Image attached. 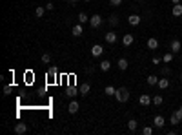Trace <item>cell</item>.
<instances>
[{
  "mask_svg": "<svg viewBox=\"0 0 182 135\" xmlns=\"http://www.w3.org/2000/svg\"><path fill=\"white\" fill-rule=\"evenodd\" d=\"M115 99H117L119 102H128V100H129V92H128V88H117Z\"/></svg>",
  "mask_w": 182,
  "mask_h": 135,
  "instance_id": "6da1fadb",
  "label": "cell"
},
{
  "mask_svg": "<svg viewBox=\"0 0 182 135\" xmlns=\"http://www.w3.org/2000/svg\"><path fill=\"white\" fill-rule=\"evenodd\" d=\"M89 26H91V28H100V26H102V16H100V15L89 16Z\"/></svg>",
  "mask_w": 182,
  "mask_h": 135,
  "instance_id": "7a4b0ae2",
  "label": "cell"
},
{
  "mask_svg": "<svg viewBox=\"0 0 182 135\" xmlns=\"http://www.w3.org/2000/svg\"><path fill=\"white\" fill-rule=\"evenodd\" d=\"M139 102H140L142 106H149V104H153V97H149L148 93H142V95L139 97Z\"/></svg>",
  "mask_w": 182,
  "mask_h": 135,
  "instance_id": "3957f363",
  "label": "cell"
},
{
  "mask_svg": "<svg viewBox=\"0 0 182 135\" xmlns=\"http://www.w3.org/2000/svg\"><path fill=\"white\" fill-rule=\"evenodd\" d=\"M104 38H106V42H107V44H115L119 37H117V33H115V31H107V33L104 35Z\"/></svg>",
  "mask_w": 182,
  "mask_h": 135,
  "instance_id": "277c9868",
  "label": "cell"
},
{
  "mask_svg": "<svg viewBox=\"0 0 182 135\" xmlns=\"http://www.w3.org/2000/svg\"><path fill=\"white\" fill-rule=\"evenodd\" d=\"M153 124H155V128H164V124H166V119H164L162 115H155V119H153Z\"/></svg>",
  "mask_w": 182,
  "mask_h": 135,
  "instance_id": "5b68a950",
  "label": "cell"
},
{
  "mask_svg": "<svg viewBox=\"0 0 182 135\" xmlns=\"http://www.w3.org/2000/svg\"><path fill=\"white\" fill-rule=\"evenodd\" d=\"M169 50H171L173 53H178V51L182 50V42H180V40H177V38H175V40H171V46H169Z\"/></svg>",
  "mask_w": 182,
  "mask_h": 135,
  "instance_id": "8992f818",
  "label": "cell"
},
{
  "mask_svg": "<svg viewBox=\"0 0 182 135\" xmlns=\"http://www.w3.org/2000/svg\"><path fill=\"white\" fill-rule=\"evenodd\" d=\"M102 53H104V48L100 46V44H95V46L91 48V55H93V57H100Z\"/></svg>",
  "mask_w": 182,
  "mask_h": 135,
  "instance_id": "52a82bcc",
  "label": "cell"
},
{
  "mask_svg": "<svg viewBox=\"0 0 182 135\" xmlns=\"http://www.w3.org/2000/svg\"><path fill=\"white\" fill-rule=\"evenodd\" d=\"M26 131H28V124H26V122H18V124L15 126V133H18V135L26 133Z\"/></svg>",
  "mask_w": 182,
  "mask_h": 135,
  "instance_id": "ba28073f",
  "label": "cell"
},
{
  "mask_svg": "<svg viewBox=\"0 0 182 135\" xmlns=\"http://www.w3.org/2000/svg\"><path fill=\"white\" fill-rule=\"evenodd\" d=\"M133 42H135V37H133L131 33H128V35H124V37H122V44H124L126 48H128V46H131Z\"/></svg>",
  "mask_w": 182,
  "mask_h": 135,
  "instance_id": "9c48e42d",
  "label": "cell"
},
{
  "mask_svg": "<svg viewBox=\"0 0 182 135\" xmlns=\"http://www.w3.org/2000/svg\"><path fill=\"white\" fill-rule=\"evenodd\" d=\"M140 20H142V18H140L139 15H129V16H128V22H129L131 26H139Z\"/></svg>",
  "mask_w": 182,
  "mask_h": 135,
  "instance_id": "30bf717a",
  "label": "cell"
},
{
  "mask_svg": "<svg viewBox=\"0 0 182 135\" xmlns=\"http://www.w3.org/2000/svg\"><path fill=\"white\" fill-rule=\"evenodd\" d=\"M80 93V89H77L75 86H69V88H67V92H66V95L67 97H69V99H73V97H77Z\"/></svg>",
  "mask_w": 182,
  "mask_h": 135,
  "instance_id": "8fae6325",
  "label": "cell"
},
{
  "mask_svg": "<svg viewBox=\"0 0 182 135\" xmlns=\"http://www.w3.org/2000/svg\"><path fill=\"white\" fill-rule=\"evenodd\" d=\"M78 108H80V106H78V102H77V100H71V102H69V106H67V111H69V113L73 115V113H77V111H78Z\"/></svg>",
  "mask_w": 182,
  "mask_h": 135,
  "instance_id": "7c38bea8",
  "label": "cell"
},
{
  "mask_svg": "<svg viewBox=\"0 0 182 135\" xmlns=\"http://www.w3.org/2000/svg\"><path fill=\"white\" fill-rule=\"evenodd\" d=\"M171 15H173V16H180V15H182V4H173Z\"/></svg>",
  "mask_w": 182,
  "mask_h": 135,
  "instance_id": "4fadbf2b",
  "label": "cell"
},
{
  "mask_svg": "<svg viewBox=\"0 0 182 135\" xmlns=\"http://www.w3.org/2000/svg\"><path fill=\"white\" fill-rule=\"evenodd\" d=\"M157 48H158V40L155 37L148 38V50H157Z\"/></svg>",
  "mask_w": 182,
  "mask_h": 135,
  "instance_id": "5bb4252c",
  "label": "cell"
},
{
  "mask_svg": "<svg viewBox=\"0 0 182 135\" xmlns=\"http://www.w3.org/2000/svg\"><path fill=\"white\" fill-rule=\"evenodd\" d=\"M71 33H73V37H80V35L84 33V28H82V24H77V26H73Z\"/></svg>",
  "mask_w": 182,
  "mask_h": 135,
  "instance_id": "9a60e30c",
  "label": "cell"
},
{
  "mask_svg": "<svg viewBox=\"0 0 182 135\" xmlns=\"http://www.w3.org/2000/svg\"><path fill=\"white\" fill-rule=\"evenodd\" d=\"M78 89H80V95H84V97H86V95L89 93V89H91V86H89L87 82H84V84H80V88H78Z\"/></svg>",
  "mask_w": 182,
  "mask_h": 135,
  "instance_id": "2e32d148",
  "label": "cell"
},
{
  "mask_svg": "<svg viewBox=\"0 0 182 135\" xmlns=\"http://www.w3.org/2000/svg\"><path fill=\"white\" fill-rule=\"evenodd\" d=\"M98 68H100V71H109V70H111V62H109V60H102Z\"/></svg>",
  "mask_w": 182,
  "mask_h": 135,
  "instance_id": "e0dca14e",
  "label": "cell"
},
{
  "mask_svg": "<svg viewBox=\"0 0 182 135\" xmlns=\"http://www.w3.org/2000/svg\"><path fill=\"white\" fill-rule=\"evenodd\" d=\"M104 93H106L107 97H113V95L117 93V88H113V86H106V88H104Z\"/></svg>",
  "mask_w": 182,
  "mask_h": 135,
  "instance_id": "ac0fdd59",
  "label": "cell"
},
{
  "mask_svg": "<svg viewBox=\"0 0 182 135\" xmlns=\"http://www.w3.org/2000/svg\"><path fill=\"white\" fill-rule=\"evenodd\" d=\"M117 66H119V70H122V71H126L128 70V60L122 57V58H119V62H117Z\"/></svg>",
  "mask_w": 182,
  "mask_h": 135,
  "instance_id": "d6986e66",
  "label": "cell"
},
{
  "mask_svg": "<svg viewBox=\"0 0 182 135\" xmlns=\"http://www.w3.org/2000/svg\"><path fill=\"white\" fill-rule=\"evenodd\" d=\"M160 89H166V88H169V80L168 79H158V84H157Z\"/></svg>",
  "mask_w": 182,
  "mask_h": 135,
  "instance_id": "ffe728a7",
  "label": "cell"
},
{
  "mask_svg": "<svg viewBox=\"0 0 182 135\" xmlns=\"http://www.w3.org/2000/svg\"><path fill=\"white\" fill-rule=\"evenodd\" d=\"M46 11H48V9H46V6H38V8H37V9H35V15H37V16H38V18H42V16H44V13H46Z\"/></svg>",
  "mask_w": 182,
  "mask_h": 135,
  "instance_id": "44dd1931",
  "label": "cell"
},
{
  "mask_svg": "<svg viewBox=\"0 0 182 135\" xmlns=\"http://www.w3.org/2000/svg\"><path fill=\"white\" fill-rule=\"evenodd\" d=\"M173 60V51H168V53H164V57H162V62L164 64H169Z\"/></svg>",
  "mask_w": 182,
  "mask_h": 135,
  "instance_id": "7402d4cb",
  "label": "cell"
},
{
  "mask_svg": "<svg viewBox=\"0 0 182 135\" xmlns=\"http://www.w3.org/2000/svg\"><path fill=\"white\" fill-rule=\"evenodd\" d=\"M146 80H148L149 86H157V84H158V77H157V75H149Z\"/></svg>",
  "mask_w": 182,
  "mask_h": 135,
  "instance_id": "603a6c76",
  "label": "cell"
},
{
  "mask_svg": "<svg viewBox=\"0 0 182 135\" xmlns=\"http://www.w3.org/2000/svg\"><path fill=\"white\" fill-rule=\"evenodd\" d=\"M78 22L80 24H86V22H89V16L86 13H78Z\"/></svg>",
  "mask_w": 182,
  "mask_h": 135,
  "instance_id": "cb8c5ba5",
  "label": "cell"
},
{
  "mask_svg": "<svg viewBox=\"0 0 182 135\" xmlns=\"http://www.w3.org/2000/svg\"><path fill=\"white\" fill-rule=\"evenodd\" d=\"M109 24H111L113 28L119 26V16H117V15H111V16H109Z\"/></svg>",
  "mask_w": 182,
  "mask_h": 135,
  "instance_id": "d4e9b609",
  "label": "cell"
},
{
  "mask_svg": "<svg viewBox=\"0 0 182 135\" xmlns=\"http://www.w3.org/2000/svg\"><path fill=\"white\" fill-rule=\"evenodd\" d=\"M162 102H164L162 95H155V97H153V104H155V106H160Z\"/></svg>",
  "mask_w": 182,
  "mask_h": 135,
  "instance_id": "484cf974",
  "label": "cell"
},
{
  "mask_svg": "<svg viewBox=\"0 0 182 135\" xmlns=\"http://www.w3.org/2000/svg\"><path fill=\"white\" fill-rule=\"evenodd\" d=\"M128 130H129V131H135V130H136V121H135V119L128 121Z\"/></svg>",
  "mask_w": 182,
  "mask_h": 135,
  "instance_id": "4316f807",
  "label": "cell"
},
{
  "mask_svg": "<svg viewBox=\"0 0 182 135\" xmlns=\"http://www.w3.org/2000/svg\"><path fill=\"white\" fill-rule=\"evenodd\" d=\"M169 122H171V124H173V126H177V124H178V122H180V119H178V117H177V115H175V113H171V117H169Z\"/></svg>",
  "mask_w": 182,
  "mask_h": 135,
  "instance_id": "83f0119b",
  "label": "cell"
},
{
  "mask_svg": "<svg viewBox=\"0 0 182 135\" xmlns=\"http://www.w3.org/2000/svg\"><path fill=\"white\" fill-rule=\"evenodd\" d=\"M42 62H44V64H49V62H51V55H49V53H44V55H42Z\"/></svg>",
  "mask_w": 182,
  "mask_h": 135,
  "instance_id": "f1b7e54d",
  "label": "cell"
},
{
  "mask_svg": "<svg viewBox=\"0 0 182 135\" xmlns=\"http://www.w3.org/2000/svg\"><path fill=\"white\" fill-rule=\"evenodd\" d=\"M142 133H144V135H151V133H153V128H149V126H144V128H142Z\"/></svg>",
  "mask_w": 182,
  "mask_h": 135,
  "instance_id": "f546056e",
  "label": "cell"
},
{
  "mask_svg": "<svg viewBox=\"0 0 182 135\" xmlns=\"http://www.w3.org/2000/svg\"><path fill=\"white\" fill-rule=\"evenodd\" d=\"M48 75H49V77H57V68H49V70H48Z\"/></svg>",
  "mask_w": 182,
  "mask_h": 135,
  "instance_id": "4dcf8cb0",
  "label": "cell"
},
{
  "mask_svg": "<svg viewBox=\"0 0 182 135\" xmlns=\"http://www.w3.org/2000/svg\"><path fill=\"white\" fill-rule=\"evenodd\" d=\"M46 9H48V11H53V9H55V4H53V2H48V4H46Z\"/></svg>",
  "mask_w": 182,
  "mask_h": 135,
  "instance_id": "1f68e13d",
  "label": "cell"
},
{
  "mask_svg": "<svg viewBox=\"0 0 182 135\" xmlns=\"http://www.w3.org/2000/svg\"><path fill=\"white\" fill-rule=\"evenodd\" d=\"M173 113H175V115H177V117H178V119L182 121V110H180V108H178V110H175V111H173Z\"/></svg>",
  "mask_w": 182,
  "mask_h": 135,
  "instance_id": "d6a6232c",
  "label": "cell"
},
{
  "mask_svg": "<svg viewBox=\"0 0 182 135\" xmlns=\"http://www.w3.org/2000/svg\"><path fill=\"white\" fill-rule=\"evenodd\" d=\"M9 93H11V86L6 84V86H4V95H9Z\"/></svg>",
  "mask_w": 182,
  "mask_h": 135,
  "instance_id": "836d02e7",
  "label": "cell"
},
{
  "mask_svg": "<svg viewBox=\"0 0 182 135\" xmlns=\"http://www.w3.org/2000/svg\"><path fill=\"white\" fill-rule=\"evenodd\" d=\"M109 2H111V6H120L122 0H109Z\"/></svg>",
  "mask_w": 182,
  "mask_h": 135,
  "instance_id": "e575fe53",
  "label": "cell"
},
{
  "mask_svg": "<svg viewBox=\"0 0 182 135\" xmlns=\"http://www.w3.org/2000/svg\"><path fill=\"white\" fill-rule=\"evenodd\" d=\"M169 73H171L169 68H162V75H169Z\"/></svg>",
  "mask_w": 182,
  "mask_h": 135,
  "instance_id": "d590c367",
  "label": "cell"
},
{
  "mask_svg": "<svg viewBox=\"0 0 182 135\" xmlns=\"http://www.w3.org/2000/svg\"><path fill=\"white\" fill-rule=\"evenodd\" d=\"M153 64H155V66H157V64H160V58H158V57H155V58H153Z\"/></svg>",
  "mask_w": 182,
  "mask_h": 135,
  "instance_id": "8d00e7d4",
  "label": "cell"
},
{
  "mask_svg": "<svg viewBox=\"0 0 182 135\" xmlns=\"http://www.w3.org/2000/svg\"><path fill=\"white\" fill-rule=\"evenodd\" d=\"M171 4H180V0H171Z\"/></svg>",
  "mask_w": 182,
  "mask_h": 135,
  "instance_id": "74e56055",
  "label": "cell"
},
{
  "mask_svg": "<svg viewBox=\"0 0 182 135\" xmlns=\"http://www.w3.org/2000/svg\"><path fill=\"white\" fill-rule=\"evenodd\" d=\"M78 2V0H69V4H77Z\"/></svg>",
  "mask_w": 182,
  "mask_h": 135,
  "instance_id": "f35d334b",
  "label": "cell"
},
{
  "mask_svg": "<svg viewBox=\"0 0 182 135\" xmlns=\"http://www.w3.org/2000/svg\"><path fill=\"white\" fill-rule=\"evenodd\" d=\"M84 2H91V0H84Z\"/></svg>",
  "mask_w": 182,
  "mask_h": 135,
  "instance_id": "ab89813d",
  "label": "cell"
},
{
  "mask_svg": "<svg viewBox=\"0 0 182 135\" xmlns=\"http://www.w3.org/2000/svg\"><path fill=\"white\" fill-rule=\"evenodd\" d=\"M180 80H182V73H180Z\"/></svg>",
  "mask_w": 182,
  "mask_h": 135,
  "instance_id": "60d3db41",
  "label": "cell"
},
{
  "mask_svg": "<svg viewBox=\"0 0 182 135\" xmlns=\"http://www.w3.org/2000/svg\"><path fill=\"white\" fill-rule=\"evenodd\" d=\"M180 58H182V55H180Z\"/></svg>",
  "mask_w": 182,
  "mask_h": 135,
  "instance_id": "b9f144b4",
  "label": "cell"
}]
</instances>
